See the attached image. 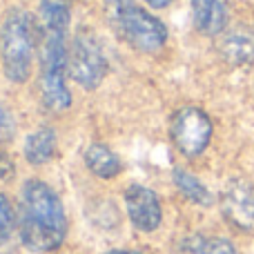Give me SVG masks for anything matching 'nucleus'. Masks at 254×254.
<instances>
[{
    "instance_id": "nucleus-11",
    "label": "nucleus",
    "mask_w": 254,
    "mask_h": 254,
    "mask_svg": "<svg viewBox=\"0 0 254 254\" xmlns=\"http://www.w3.org/2000/svg\"><path fill=\"white\" fill-rule=\"evenodd\" d=\"M71 20V0H40L38 4V29L67 34Z\"/></svg>"
},
{
    "instance_id": "nucleus-15",
    "label": "nucleus",
    "mask_w": 254,
    "mask_h": 254,
    "mask_svg": "<svg viewBox=\"0 0 254 254\" xmlns=\"http://www.w3.org/2000/svg\"><path fill=\"white\" fill-rule=\"evenodd\" d=\"M185 254H237V248L230 239L223 237H203V234H194L183 241Z\"/></svg>"
},
{
    "instance_id": "nucleus-7",
    "label": "nucleus",
    "mask_w": 254,
    "mask_h": 254,
    "mask_svg": "<svg viewBox=\"0 0 254 254\" xmlns=\"http://www.w3.org/2000/svg\"><path fill=\"white\" fill-rule=\"evenodd\" d=\"M221 212L237 230H254V188L243 179H232L221 194Z\"/></svg>"
},
{
    "instance_id": "nucleus-18",
    "label": "nucleus",
    "mask_w": 254,
    "mask_h": 254,
    "mask_svg": "<svg viewBox=\"0 0 254 254\" xmlns=\"http://www.w3.org/2000/svg\"><path fill=\"white\" fill-rule=\"evenodd\" d=\"M13 170H16V167H13V163L9 161V156L4 152H0V176H2V179H9V176L13 174Z\"/></svg>"
},
{
    "instance_id": "nucleus-5",
    "label": "nucleus",
    "mask_w": 254,
    "mask_h": 254,
    "mask_svg": "<svg viewBox=\"0 0 254 254\" xmlns=\"http://www.w3.org/2000/svg\"><path fill=\"white\" fill-rule=\"evenodd\" d=\"M110 63L92 29L80 27L69 43V76L83 89H96L105 80Z\"/></svg>"
},
{
    "instance_id": "nucleus-16",
    "label": "nucleus",
    "mask_w": 254,
    "mask_h": 254,
    "mask_svg": "<svg viewBox=\"0 0 254 254\" xmlns=\"http://www.w3.org/2000/svg\"><path fill=\"white\" fill-rule=\"evenodd\" d=\"M13 225H16V214H13V207L9 203V198L4 194H0V246L11 239L13 234Z\"/></svg>"
},
{
    "instance_id": "nucleus-19",
    "label": "nucleus",
    "mask_w": 254,
    "mask_h": 254,
    "mask_svg": "<svg viewBox=\"0 0 254 254\" xmlns=\"http://www.w3.org/2000/svg\"><path fill=\"white\" fill-rule=\"evenodd\" d=\"M143 2L152 9H165V7H170L174 0H143Z\"/></svg>"
},
{
    "instance_id": "nucleus-3",
    "label": "nucleus",
    "mask_w": 254,
    "mask_h": 254,
    "mask_svg": "<svg viewBox=\"0 0 254 254\" xmlns=\"http://www.w3.org/2000/svg\"><path fill=\"white\" fill-rule=\"evenodd\" d=\"M38 25L25 9H11L0 27V61L11 83H25L31 74Z\"/></svg>"
},
{
    "instance_id": "nucleus-2",
    "label": "nucleus",
    "mask_w": 254,
    "mask_h": 254,
    "mask_svg": "<svg viewBox=\"0 0 254 254\" xmlns=\"http://www.w3.org/2000/svg\"><path fill=\"white\" fill-rule=\"evenodd\" d=\"M38 94L40 103L47 112L61 114L71 107V92L67 87L69 74V49L67 34L40 31V52H38Z\"/></svg>"
},
{
    "instance_id": "nucleus-10",
    "label": "nucleus",
    "mask_w": 254,
    "mask_h": 254,
    "mask_svg": "<svg viewBox=\"0 0 254 254\" xmlns=\"http://www.w3.org/2000/svg\"><path fill=\"white\" fill-rule=\"evenodd\" d=\"M219 54L232 67L250 65L254 61V34L250 29H232L221 36Z\"/></svg>"
},
{
    "instance_id": "nucleus-6",
    "label": "nucleus",
    "mask_w": 254,
    "mask_h": 254,
    "mask_svg": "<svg viewBox=\"0 0 254 254\" xmlns=\"http://www.w3.org/2000/svg\"><path fill=\"white\" fill-rule=\"evenodd\" d=\"M212 119L201 110V107L194 105H185L179 107L172 116L170 123V136L172 143L176 145L181 154L194 158L198 154L205 152V147L212 140Z\"/></svg>"
},
{
    "instance_id": "nucleus-20",
    "label": "nucleus",
    "mask_w": 254,
    "mask_h": 254,
    "mask_svg": "<svg viewBox=\"0 0 254 254\" xmlns=\"http://www.w3.org/2000/svg\"><path fill=\"white\" fill-rule=\"evenodd\" d=\"M105 254H140V252H134V250H112V252H105Z\"/></svg>"
},
{
    "instance_id": "nucleus-9",
    "label": "nucleus",
    "mask_w": 254,
    "mask_h": 254,
    "mask_svg": "<svg viewBox=\"0 0 254 254\" xmlns=\"http://www.w3.org/2000/svg\"><path fill=\"white\" fill-rule=\"evenodd\" d=\"M192 20L203 36H219L228 25V0H192Z\"/></svg>"
},
{
    "instance_id": "nucleus-17",
    "label": "nucleus",
    "mask_w": 254,
    "mask_h": 254,
    "mask_svg": "<svg viewBox=\"0 0 254 254\" xmlns=\"http://www.w3.org/2000/svg\"><path fill=\"white\" fill-rule=\"evenodd\" d=\"M11 134H13V123H11V119H9L7 110L0 105V152H2V147L7 145V140L11 138Z\"/></svg>"
},
{
    "instance_id": "nucleus-4",
    "label": "nucleus",
    "mask_w": 254,
    "mask_h": 254,
    "mask_svg": "<svg viewBox=\"0 0 254 254\" xmlns=\"http://www.w3.org/2000/svg\"><path fill=\"white\" fill-rule=\"evenodd\" d=\"M110 18L119 38L143 54H156L167 43V27L152 11L136 4L134 0H107Z\"/></svg>"
},
{
    "instance_id": "nucleus-13",
    "label": "nucleus",
    "mask_w": 254,
    "mask_h": 254,
    "mask_svg": "<svg viewBox=\"0 0 254 254\" xmlns=\"http://www.w3.org/2000/svg\"><path fill=\"white\" fill-rule=\"evenodd\" d=\"M85 165H87L89 172H92L94 176H98V179H114V176H119L121 170H123L121 158L103 143H92L85 149Z\"/></svg>"
},
{
    "instance_id": "nucleus-1",
    "label": "nucleus",
    "mask_w": 254,
    "mask_h": 254,
    "mask_svg": "<svg viewBox=\"0 0 254 254\" xmlns=\"http://www.w3.org/2000/svg\"><path fill=\"white\" fill-rule=\"evenodd\" d=\"M20 239L31 252H54L67 237V214L45 181L31 179L20 190Z\"/></svg>"
},
{
    "instance_id": "nucleus-8",
    "label": "nucleus",
    "mask_w": 254,
    "mask_h": 254,
    "mask_svg": "<svg viewBox=\"0 0 254 254\" xmlns=\"http://www.w3.org/2000/svg\"><path fill=\"white\" fill-rule=\"evenodd\" d=\"M125 207H127L131 225L136 230H140V232L158 230V225L163 221V207L154 190L138 183L129 185L125 190Z\"/></svg>"
},
{
    "instance_id": "nucleus-12",
    "label": "nucleus",
    "mask_w": 254,
    "mask_h": 254,
    "mask_svg": "<svg viewBox=\"0 0 254 254\" xmlns=\"http://www.w3.org/2000/svg\"><path fill=\"white\" fill-rule=\"evenodd\" d=\"M56 131L52 127H40L25 140V158L29 165H45L56 156Z\"/></svg>"
},
{
    "instance_id": "nucleus-14",
    "label": "nucleus",
    "mask_w": 254,
    "mask_h": 254,
    "mask_svg": "<svg viewBox=\"0 0 254 254\" xmlns=\"http://www.w3.org/2000/svg\"><path fill=\"white\" fill-rule=\"evenodd\" d=\"M172 181H174L179 192L183 194L188 201L196 203V205H201V207H210L212 203H214V196H212V192L205 188V183H203L201 179H196L194 174H190L188 170H183V167H174Z\"/></svg>"
}]
</instances>
